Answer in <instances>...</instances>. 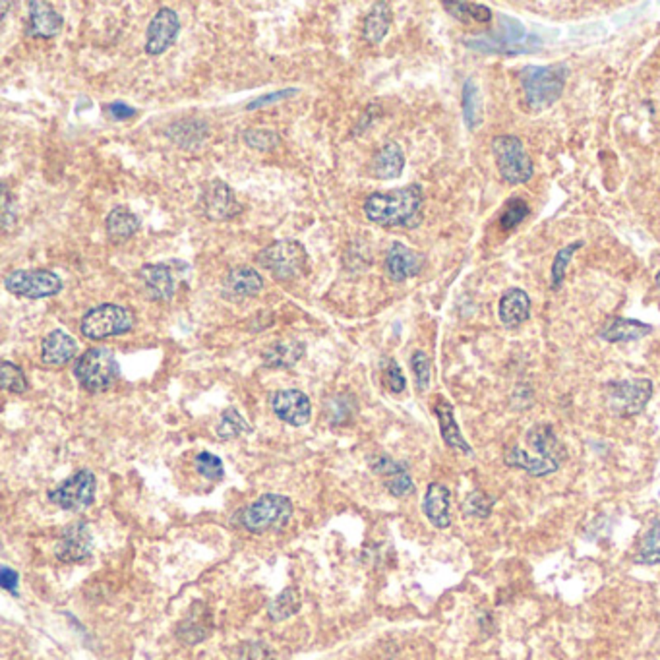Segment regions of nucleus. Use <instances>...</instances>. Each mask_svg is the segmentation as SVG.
I'll list each match as a JSON object with an SVG mask.
<instances>
[{
	"label": "nucleus",
	"mask_w": 660,
	"mask_h": 660,
	"mask_svg": "<svg viewBox=\"0 0 660 660\" xmlns=\"http://www.w3.org/2000/svg\"><path fill=\"white\" fill-rule=\"evenodd\" d=\"M424 192L419 184L374 192L364 200V216L382 227L415 229L422 219Z\"/></svg>",
	"instance_id": "nucleus-1"
},
{
	"label": "nucleus",
	"mask_w": 660,
	"mask_h": 660,
	"mask_svg": "<svg viewBox=\"0 0 660 660\" xmlns=\"http://www.w3.org/2000/svg\"><path fill=\"white\" fill-rule=\"evenodd\" d=\"M567 80L566 64H529L519 72L523 103L531 113L552 107L564 95Z\"/></svg>",
	"instance_id": "nucleus-2"
},
{
	"label": "nucleus",
	"mask_w": 660,
	"mask_h": 660,
	"mask_svg": "<svg viewBox=\"0 0 660 660\" xmlns=\"http://www.w3.org/2000/svg\"><path fill=\"white\" fill-rule=\"evenodd\" d=\"M463 45L478 53L503 54V57H516V54L536 53L542 49V41L525 29L521 21L509 16H500V26L494 33L475 39H465Z\"/></svg>",
	"instance_id": "nucleus-3"
},
{
	"label": "nucleus",
	"mask_w": 660,
	"mask_h": 660,
	"mask_svg": "<svg viewBox=\"0 0 660 660\" xmlns=\"http://www.w3.org/2000/svg\"><path fill=\"white\" fill-rule=\"evenodd\" d=\"M653 389L648 378L612 379L604 386V405L612 417L631 419L645 411L653 397Z\"/></svg>",
	"instance_id": "nucleus-4"
},
{
	"label": "nucleus",
	"mask_w": 660,
	"mask_h": 660,
	"mask_svg": "<svg viewBox=\"0 0 660 660\" xmlns=\"http://www.w3.org/2000/svg\"><path fill=\"white\" fill-rule=\"evenodd\" d=\"M492 155L496 159V167L500 176L509 186L527 184L534 175V165L525 151V145L521 138L513 136V134H500L492 140Z\"/></svg>",
	"instance_id": "nucleus-5"
},
{
	"label": "nucleus",
	"mask_w": 660,
	"mask_h": 660,
	"mask_svg": "<svg viewBox=\"0 0 660 660\" xmlns=\"http://www.w3.org/2000/svg\"><path fill=\"white\" fill-rule=\"evenodd\" d=\"M74 374L86 391L101 394V391L113 387L117 382L118 363L113 351L105 349V346H94V349H87L77 359Z\"/></svg>",
	"instance_id": "nucleus-6"
},
{
	"label": "nucleus",
	"mask_w": 660,
	"mask_h": 660,
	"mask_svg": "<svg viewBox=\"0 0 660 660\" xmlns=\"http://www.w3.org/2000/svg\"><path fill=\"white\" fill-rule=\"evenodd\" d=\"M293 516V503L279 494H265L240 511L239 521L246 531L262 534L267 531H279Z\"/></svg>",
	"instance_id": "nucleus-7"
},
{
	"label": "nucleus",
	"mask_w": 660,
	"mask_h": 660,
	"mask_svg": "<svg viewBox=\"0 0 660 660\" xmlns=\"http://www.w3.org/2000/svg\"><path fill=\"white\" fill-rule=\"evenodd\" d=\"M258 262L279 281H293L308 267V252L298 240H275L258 254Z\"/></svg>",
	"instance_id": "nucleus-8"
},
{
	"label": "nucleus",
	"mask_w": 660,
	"mask_h": 660,
	"mask_svg": "<svg viewBox=\"0 0 660 660\" xmlns=\"http://www.w3.org/2000/svg\"><path fill=\"white\" fill-rule=\"evenodd\" d=\"M134 328V314L118 305H99L86 312L80 331L92 341H103L117 335H125Z\"/></svg>",
	"instance_id": "nucleus-9"
},
{
	"label": "nucleus",
	"mask_w": 660,
	"mask_h": 660,
	"mask_svg": "<svg viewBox=\"0 0 660 660\" xmlns=\"http://www.w3.org/2000/svg\"><path fill=\"white\" fill-rule=\"evenodd\" d=\"M4 287L16 297L37 300L59 295L62 279L49 270H16L6 275Z\"/></svg>",
	"instance_id": "nucleus-10"
},
{
	"label": "nucleus",
	"mask_w": 660,
	"mask_h": 660,
	"mask_svg": "<svg viewBox=\"0 0 660 660\" xmlns=\"http://www.w3.org/2000/svg\"><path fill=\"white\" fill-rule=\"evenodd\" d=\"M95 475L89 469H82L70 478H66L61 486L49 492V500L62 509L77 511L89 508L95 500Z\"/></svg>",
	"instance_id": "nucleus-11"
},
{
	"label": "nucleus",
	"mask_w": 660,
	"mask_h": 660,
	"mask_svg": "<svg viewBox=\"0 0 660 660\" xmlns=\"http://www.w3.org/2000/svg\"><path fill=\"white\" fill-rule=\"evenodd\" d=\"M200 206L204 216L211 221H229L242 211V206L229 184L219 181V178H214V181H209L201 188Z\"/></svg>",
	"instance_id": "nucleus-12"
},
{
	"label": "nucleus",
	"mask_w": 660,
	"mask_h": 660,
	"mask_svg": "<svg viewBox=\"0 0 660 660\" xmlns=\"http://www.w3.org/2000/svg\"><path fill=\"white\" fill-rule=\"evenodd\" d=\"M181 31V20L173 8H159L151 18L148 31H145V53L151 57H159L169 51Z\"/></svg>",
	"instance_id": "nucleus-13"
},
{
	"label": "nucleus",
	"mask_w": 660,
	"mask_h": 660,
	"mask_svg": "<svg viewBox=\"0 0 660 660\" xmlns=\"http://www.w3.org/2000/svg\"><path fill=\"white\" fill-rule=\"evenodd\" d=\"M272 409L279 420L290 424V427H305L312 419L310 399L298 389L277 391L272 397Z\"/></svg>",
	"instance_id": "nucleus-14"
},
{
	"label": "nucleus",
	"mask_w": 660,
	"mask_h": 660,
	"mask_svg": "<svg viewBox=\"0 0 660 660\" xmlns=\"http://www.w3.org/2000/svg\"><path fill=\"white\" fill-rule=\"evenodd\" d=\"M424 267V256L417 250L409 249L403 242H394L389 246L387 256H386V272L391 281L403 283L407 279L415 277L422 272Z\"/></svg>",
	"instance_id": "nucleus-15"
},
{
	"label": "nucleus",
	"mask_w": 660,
	"mask_h": 660,
	"mask_svg": "<svg viewBox=\"0 0 660 660\" xmlns=\"http://www.w3.org/2000/svg\"><path fill=\"white\" fill-rule=\"evenodd\" d=\"M92 556V534L86 523H72L62 531V539L57 546V558L64 564L84 562Z\"/></svg>",
	"instance_id": "nucleus-16"
},
{
	"label": "nucleus",
	"mask_w": 660,
	"mask_h": 660,
	"mask_svg": "<svg viewBox=\"0 0 660 660\" xmlns=\"http://www.w3.org/2000/svg\"><path fill=\"white\" fill-rule=\"evenodd\" d=\"M64 28V18L49 3L33 0L29 3V21L26 36L33 39L57 37Z\"/></svg>",
	"instance_id": "nucleus-17"
},
{
	"label": "nucleus",
	"mask_w": 660,
	"mask_h": 660,
	"mask_svg": "<svg viewBox=\"0 0 660 660\" xmlns=\"http://www.w3.org/2000/svg\"><path fill=\"white\" fill-rule=\"evenodd\" d=\"M498 316L503 328L517 330L531 318V298L519 287H509L501 295L498 305Z\"/></svg>",
	"instance_id": "nucleus-18"
},
{
	"label": "nucleus",
	"mask_w": 660,
	"mask_h": 660,
	"mask_svg": "<svg viewBox=\"0 0 660 660\" xmlns=\"http://www.w3.org/2000/svg\"><path fill=\"white\" fill-rule=\"evenodd\" d=\"M527 442L542 460L562 465L567 460L566 445L558 438L550 424H536L527 432Z\"/></svg>",
	"instance_id": "nucleus-19"
},
{
	"label": "nucleus",
	"mask_w": 660,
	"mask_h": 660,
	"mask_svg": "<svg viewBox=\"0 0 660 660\" xmlns=\"http://www.w3.org/2000/svg\"><path fill=\"white\" fill-rule=\"evenodd\" d=\"M434 412H436V417H438L440 434H442L445 445L452 447V450H455V452H460V453L473 455V447L467 444V440L463 438V434H461L460 424H457V420H455L452 403L444 399V397H438V399H436Z\"/></svg>",
	"instance_id": "nucleus-20"
},
{
	"label": "nucleus",
	"mask_w": 660,
	"mask_h": 660,
	"mask_svg": "<svg viewBox=\"0 0 660 660\" xmlns=\"http://www.w3.org/2000/svg\"><path fill=\"white\" fill-rule=\"evenodd\" d=\"M76 353H77V343L74 341L72 335H69L62 330L51 331L47 338L43 339V345H41V361L53 368L69 364L76 356Z\"/></svg>",
	"instance_id": "nucleus-21"
},
{
	"label": "nucleus",
	"mask_w": 660,
	"mask_h": 660,
	"mask_svg": "<svg viewBox=\"0 0 660 660\" xmlns=\"http://www.w3.org/2000/svg\"><path fill=\"white\" fill-rule=\"evenodd\" d=\"M140 279L153 300H171L175 295V277L165 264H145L140 267Z\"/></svg>",
	"instance_id": "nucleus-22"
},
{
	"label": "nucleus",
	"mask_w": 660,
	"mask_h": 660,
	"mask_svg": "<svg viewBox=\"0 0 660 660\" xmlns=\"http://www.w3.org/2000/svg\"><path fill=\"white\" fill-rule=\"evenodd\" d=\"M653 331V326L643 323L633 318H610L604 326L600 328L599 335L600 339L608 343H631L647 338Z\"/></svg>",
	"instance_id": "nucleus-23"
},
{
	"label": "nucleus",
	"mask_w": 660,
	"mask_h": 660,
	"mask_svg": "<svg viewBox=\"0 0 660 660\" xmlns=\"http://www.w3.org/2000/svg\"><path fill=\"white\" fill-rule=\"evenodd\" d=\"M450 490L440 483H432L424 496V516L434 525L436 529H447L452 525L450 517Z\"/></svg>",
	"instance_id": "nucleus-24"
},
{
	"label": "nucleus",
	"mask_w": 660,
	"mask_h": 660,
	"mask_svg": "<svg viewBox=\"0 0 660 660\" xmlns=\"http://www.w3.org/2000/svg\"><path fill=\"white\" fill-rule=\"evenodd\" d=\"M403 169H405V155H403L399 143L387 142L376 151L372 159V175L379 181H394L403 175Z\"/></svg>",
	"instance_id": "nucleus-25"
},
{
	"label": "nucleus",
	"mask_w": 660,
	"mask_h": 660,
	"mask_svg": "<svg viewBox=\"0 0 660 660\" xmlns=\"http://www.w3.org/2000/svg\"><path fill=\"white\" fill-rule=\"evenodd\" d=\"M223 289L229 297H256L264 289V279L262 275L252 270L249 265H239L232 267L227 273L225 281H223Z\"/></svg>",
	"instance_id": "nucleus-26"
},
{
	"label": "nucleus",
	"mask_w": 660,
	"mask_h": 660,
	"mask_svg": "<svg viewBox=\"0 0 660 660\" xmlns=\"http://www.w3.org/2000/svg\"><path fill=\"white\" fill-rule=\"evenodd\" d=\"M503 463H506L511 469H521V471H525L527 475L539 477V478L554 475L558 469H560V465H556V463L548 461V460H542V457H533L531 453L525 452L523 447H519V445L509 447L506 455H503Z\"/></svg>",
	"instance_id": "nucleus-27"
},
{
	"label": "nucleus",
	"mask_w": 660,
	"mask_h": 660,
	"mask_svg": "<svg viewBox=\"0 0 660 660\" xmlns=\"http://www.w3.org/2000/svg\"><path fill=\"white\" fill-rule=\"evenodd\" d=\"M142 227V221L138 216H134L128 208L117 206L107 216V234L115 244L126 242L132 239Z\"/></svg>",
	"instance_id": "nucleus-28"
},
{
	"label": "nucleus",
	"mask_w": 660,
	"mask_h": 660,
	"mask_svg": "<svg viewBox=\"0 0 660 660\" xmlns=\"http://www.w3.org/2000/svg\"><path fill=\"white\" fill-rule=\"evenodd\" d=\"M209 628H211V620H209V614L206 610L204 604H196V607L190 610L188 618L178 625L176 630V635L181 637V641L188 643V645H194V643H200L204 641L208 633H209Z\"/></svg>",
	"instance_id": "nucleus-29"
},
{
	"label": "nucleus",
	"mask_w": 660,
	"mask_h": 660,
	"mask_svg": "<svg viewBox=\"0 0 660 660\" xmlns=\"http://www.w3.org/2000/svg\"><path fill=\"white\" fill-rule=\"evenodd\" d=\"M461 107H463V120L469 130H477L485 120V105H483V95L475 77H467L463 84V97H461Z\"/></svg>",
	"instance_id": "nucleus-30"
},
{
	"label": "nucleus",
	"mask_w": 660,
	"mask_h": 660,
	"mask_svg": "<svg viewBox=\"0 0 660 660\" xmlns=\"http://www.w3.org/2000/svg\"><path fill=\"white\" fill-rule=\"evenodd\" d=\"M391 6L387 3H376L371 12L363 21V37L368 43H379L389 31L391 26Z\"/></svg>",
	"instance_id": "nucleus-31"
},
{
	"label": "nucleus",
	"mask_w": 660,
	"mask_h": 660,
	"mask_svg": "<svg viewBox=\"0 0 660 660\" xmlns=\"http://www.w3.org/2000/svg\"><path fill=\"white\" fill-rule=\"evenodd\" d=\"M302 354H305V345L300 341H281L264 353V363L270 368H290L302 359Z\"/></svg>",
	"instance_id": "nucleus-32"
},
{
	"label": "nucleus",
	"mask_w": 660,
	"mask_h": 660,
	"mask_svg": "<svg viewBox=\"0 0 660 660\" xmlns=\"http://www.w3.org/2000/svg\"><path fill=\"white\" fill-rule=\"evenodd\" d=\"M635 564L660 566V521L653 519L643 536L640 552L633 558Z\"/></svg>",
	"instance_id": "nucleus-33"
},
{
	"label": "nucleus",
	"mask_w": 660,
	"mask_h": 660,
	"mask_svg": "<svg viewBox=\"0 0 660 660\" xmlns=\"http://www.w3.org/2000/svg\"><path fill=\"white\" fill-rule=\"evenodd\" d=\"M585 246V240H574L566 244L564 249H560L556 252L554 260H552V265H550V289L552 290H560L564 281H566V273H567V267L569 264H572V258L574 254L577 250H581Z\"/></svg>",
	"instance_id": "nucleus-34"
},
{
	"label": "nucleus",
	"mask_w": 660,
	"mask_h": 660,
	"mask_svg": "<svg viewBox=\"0 0 660 660\" xmlns=\"http://www.w3.org/2000/svg\"><path fill=\"white\" fill-rule=\"evenodd\" d=\"M442 6L453 18L463 21V24H471V21H477V24H490L492 20V10L478 3H442Z\"/></svg>",
	"instance_id": "nucleus-35"
},
{
	"label": "nucleus",
	"mask_w": 660,
	"mask_h": 660,
	"mask_svg": "<svg viewBox=\"0 0 660 660\" xmlns=\"http://www.w3.org/2000/svg\"><path fill=\"white\" fill-rule=\"evenodd\" d=\"M250 432V424L244 420V417L237 409H227L223 411V415L217 422V436L221 440H232L239 438L240 434Z\"/></svg>",
	"instance_id": "nucleus-36"
},
{
	"label": "nucleus",
	"mask_w": 660,
	"mask_h": 660,
	"mask_svg": "<svg viewBox=\"0 0 660 660\" xmlns=\"http://www.w3.org/2000/svg\"><path fill=\"white\" fill-rule=\"evenodd\" d=\"M300 608V597H298V591L297 589H285L281 595H279L272 604H270V618L273 622H281V620H287L293 616V614H297Z\"/></svg>",
	"instance_id": "nucleus-37"
},
{
	"label": "nucleus",
	"mask_w": 660,
	"mask_h": 660,
	"mask_svg": "<svg viewBox=\"0 0 660 660\" xmlns=\"http://www.w3.org/2000/svg\"><path fill=\"white\" fill-rule=\"evenodd\" d=\"M529 211H531L529 204L523 198H509L506 201V206H503L501 216H500L501 231H511V229H516L517 225H521V223L527 219Z\"/></svg>",
	"instance_id": "nucleus-38"
},
{
	"label": "nucleus",
	"mask_w": 660,
	"mask_h": 660,
	"mask_svg": "<svg viewBox=\"0 0 660 660\" xmlns=\"http://www.w3.org/2000/svg\"><path fill=\"white\" fill-rule=\"evenodd\" d=\"M244 143L256 151H273L281 145V136L273 130L250 128L242 134Z\"/></svg>",
	"instance_id": "nucleus-39"
},
{
	"label": "nucleus",
	"mask_w": 660,
	"mask_h": 660,
	"mask_svg": "<svg viewBox=\"0 0 660 660\" xmlns=\"http://www.w3.org/2000/svg\"><path fill=\"white\" fill-rule=\"evenodd\" d=\"M0 379H3V389L10 391V394H26L28 391V379L24 371L20 366L4 361L0 366Z\"/></svg>",
	"instance_id": "nucleus-40"
},
{
	"label": "nucleus",
	"mask_w": 660,
	"mask_h": 660,
	"mask_svg": "<svg viewBox=\"0 0 660 660\" xmlns=\"http://www.w3.org/2000/svg\"><path fill=\"white\" fill-rule=\"evenodd\" d=\"M494 503H496L494 498H490L488 494H485V492L475 490V492H471V494L467 496V500L463 503V511L467 513V516H471V517L486 519V517H490V513H492V508H494Z\"/></svg>",
	"instance_id": "nucleus-41"
},
{
	"label": "nucleus",
	"mask_w": 660,
	"mask_h": 660,
	"mask_svg": "<svg viewBox=\"0 0 660 660\" xmlns=\"http://www.w3.org/2000/svg\"><path fill=\"white\" fill-rule=\"evenodd\" d=\"M196 471L208 478V480H219L223 475H225V467H223V461L217 455L209 453V452H201L196 455L194 460Z\"/></svg>",
	"instance_id": "nucleus-42"
},
{
	"label": "nucleus",
	"mask_w": 660,
	"mask_h": 660,
	"mask_svg": "<svg viewBox=\"0 0 660 660\" xmlns=\"http://www.w3.org/2000/svg\"><path fill=\"white\" fill-rule=\"evenodd\" d=\"M411 368H412V374H415L419 391H427L430 386V378H432V364H430L428 354L424 351L412 353Z\"/></svg>",
	"instance_id": "nucleus-43"
},
{
	"label": "nucleus",
	"mask_w": 660,
	"mask_h": 660,
	"mask_svg": "<svg viewBox=\"0 0 660 660\" xmlns=\"http://www.w3.org/2000/svg\"><path fill=\"white\" fill-rule=\"evenodd\" d=\"M386 486L389 490V494H394L397 498L409 496V494H412V490H415V485H412V478L409 477L405 467H401V469H397L395 473L387 475Z\"/></svg>",
	"instance_id": "nucleus-44"
},
{
	"label": "nucleus",
	"mask_w": 660,
	"mask_h": 660,
	"mask_svg": "<svg viewBox=\"0 0 660 660\" xmlns=\"http://www.w3.org/2000/svg\"><path fill=\"white\" fill-rule=\"evenodd\" d=\"M384 382L391 394H401L407 387V379L394 359H387V363L384 364Z\"/></svg>",
	"instance_id": "nucleus-45"
},
{
	"label": "nucleus",
	"mask_w": 660,
	"mask_h": 660,
	"mask_svg": "<svg viewBox=\"0 0 660 660\" xmlns=\"http://www.w3.org/2000/svg\"><path fill=\"white\" fill-rule=\"evenodd\" d=\"M297 94H298V89H295V87L279 89V92H273V94H267V95L254 99L252 103L246 105V110H256V109H262V107H267V105H273V103H279V101H283V99L295 97Z\"/></svg>",
	"instance_id": "nucleus-46"
},
{
	"label": "nucleus",
	"mask_w": 660,
	"mask_h": 660,
	"mask_svg": "<svg viewBox=\"0 0 660 660\" xmlns=\"http://www.w3.org/2000/svg\"><path fill=\"white\" fill-rule=\"evenodd\" d=\"M105 115L110 118V120H130L138 115V109L130 107L128 103H122V101H113V103H109L103 107Z\"/></svg>",
	"instance_id": "nucleus-47"
},
{
	"label": "nucleus",
	"mask_w": 660,
	"mask_h": 660,
	"mask_svg": "<svg viewBox=\"0 0 660 660\" xmlns=\"http://www.w3.org/2000/svg\"><path fill=\"white\" fill-rule=\"evenodd\" d=\"M16 201L8 192V186L3 184V227L4 231L14 229L16 225Z\"/></svg>",
	"instance_id": "nucleus-48"
},
{
	"label": "nucleus",
	"mask_w": 660,
	"mask_h": 660,
	"mask_svg": "<svg viewBox=\"0 0 660 660\" xmlns=\"http://www.w3.org/2000/svg\"><path fill=\"white\" fill-rule=\"evenodd\" d=\"M18 574L14 572V569L10 567H3V572H0V585H3L4 591L12 592V595H16L18 592Z\"/></svg>",
	"instance_id": "nucleus-49"
},
{
	"label": "nucleus",
	"mask_w": 660,
	"mask_h": 660,
	"mask_svg": "<svg viewBox=\"0 0 660 660\" xmlns=\"http://www.w3.org/2000/svg\"><path fill=\"white\" fill-rule=\"evenodd\" d=\"M655 283H656V287L660 289V272L655 275Z\"/></svg>",
	"instance_id": "nucleus-50"
}]
</instances>
